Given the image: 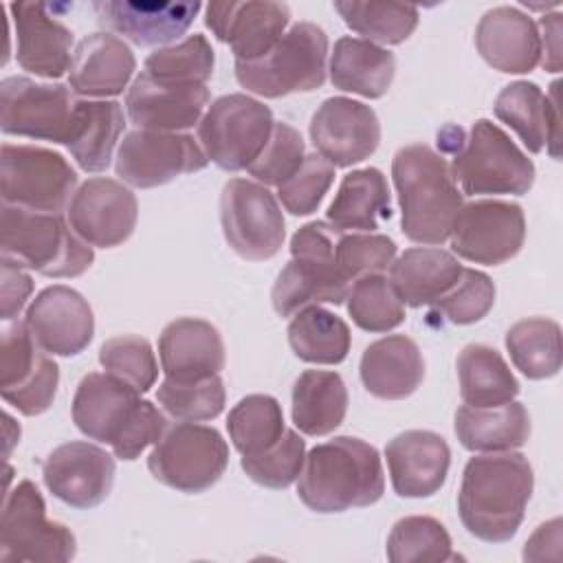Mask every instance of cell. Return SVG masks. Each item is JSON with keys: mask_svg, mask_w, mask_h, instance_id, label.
Instances as JSON below:
<instances>
[{"mask_svg": "<svg viewBox=\"0 0 563 563\" xmlns=\"http://www.w3.org/2000/svg\"><path fill=\"white\" fill-rule=\"evenodd\" d=\"M385 554L391 563H442L455 559L451 534L427 515H409L394 523Z\"/></svg>", "mask_w": 563, "mask_h": 563, "instance_id": "ee69618b", "label": "cell"}, {"mask_svg": "<svg viewBox=\"0 0 563 563\" xmlns=\"http://www.w3.org/2000/svg\"><path fill=\"white\" fill-rule=\"evenodd\" d=\"M457 257L438 246H413L389 266V282L405 306H433L462 275Z\"/></svg>", "mask_w": 563, "mask_h": 563, "instance_id": "d6a6232c", "label": "cell"}, {"mask_svg": "<svg viewBox=\"0 0 563 563\" xmlns=\"http://www.w3.org/2000/svg\"><path fill=\"white\" fill-rule=\"evenodd\" d=\"M391 218L389 185L380 169L363 167L343 176L328 207V222L341 231L374 233L380 220Z\"/></svg>", "mask_w": 563, "mask_h": 563, "instance_id": "d590c367", "label": "cell"}, {"mask_svg": "<svg viewBox=\"0 0 563 563\" xmlns=\"http://www.w3.org/2000/svg\"><path fill=\"white\" fill-rule=\"evenodd\" d=\"M2 284H0V299H2V321H13L18 319V314L22 312V308L26 306L31 292H33V279L31 275L24 271V266H20L18 262L2 257Z\"/></svg>", "mask_w": 563, "mask_h": 563, "instance_id": "db71d44e", "label": "cell"}, {"mask_svg": "<svg viewBox=\"0 0 563 563\" xmlns=\"http://www.w3.org/2000/svg\"><path fill=\"white\" fill-rule=\"evenodd\" d=\"M4 429H7V446H4V455L9 457V453H11V446L20 440V424H15L13 422V418L9 416V413H4Z\"/></svg>", "mask_w": 563, "mask_h": 563, "instance_id": "6f0895ef", "label": "cell"}, {"mask_svg": "<svg viewBox=\"0 0 563 563\" xmlns=\"http://www.w3.org/2000/svg\"><path fill=\"white\" fill-rule=\"evenodd\" d=\"M328 73L334 88L365 99H380L391 88L396 57L374 42L345 35L332 48Z\"/></svg>", "mask_w": 563, "mask_h": 563, "instance_id": "836d02e7", "label": "cell"}, {"mask_svg": "<svg viewBox=\"0 0 563 563\" xmlns=\"http://www.w3.org/2000/svg\"><path fill=\"white\" fill-rule=\"evenodd\" d=\"M233 446L242 455H255L271 449L286 431L284 411L277 398L268 394L244 396L227 418Z\"/></svg>", "mask_w": 563, "mask_h": 563, "instance_id": "b9f144b4", "label": "cell"}, {"mask_svg": "<svg viewBox=\"0 0 563 563\" xmlns=\"http://www.w3.org/2000/svg\"><path fill=\"white\" fill-rule=\"evenodd\" d=\"M288 343L297 358L314 365L345 361L352 334L347 323L321 306H308L290 317Z\"/></svg>", "mask_w": 563, "mask_h": 563, "instance_id": "f35d334b", "label": "cell"}, {"mask_svg": "<svg viewBox=\"0 0 563 563\" xmlns=\"http://www.w3.org/2000/svg\"><path fill=\"white\" fill-rule=\"evenodd\" d=\"M391 178L405 238L416 244L446 242L464 205L446 158L424 143L405 145L394 154Z\"/></svg>", "mask_w": 563, "mask_h": 563, "instance_id": "277c9868", "label": "cell"}, {"mask_svg": "<svg viewBox=\"0 0 563 563\" xmlns=\"http://www.w3.org/2000/svg\"><path fill=\"white\" fill-rule=\"evenodd\" d=\"M457 380L464 405L497 407L515 400L519 383L504 356L484 343H468L457 354Z\"/></svg>", "mask_w": 563, "mask_h": 563, "instance_id": "74e56055", "label": "cell"}, {"mask_svg": "<svg viewBox=\"0 0 563 563\" xmlns=\"http://www.w3.org/2000/svg\"><path fill=\"white\" fill-rule=\"evenodd\" d=\"M358 374L372 396L380 400H402L420 387L424 358L413 339L389 334L365 347Z\"/></svg>", "mask_w": 563, "mask_h": 563, "instance_id": "f546056e", "label": "cell"}, {"mask_svg": "<svg viewBox=\"0 0 563 563\" xmlns=\"http://www.w3.org/2000/svg\"><path fill=\"white\" fill-rule=\"evenodd\" d=\"M453 427L460 444L473 453L515 451L530 438L528 409L517 400L497 407L462 405Z\"/></svg>", "mask_w": 563, "mask_h": 563, "instance_id": "e575fe53", "label": "cell"}, {"mask_svg": "<svg viewBox=\"0 0 563 563\" xmlns=\"http://www.w3.org/2000/svg\"><path fill=\"white\" fill-rule=\"evenodd\" d=\"M220 224L227 244L249 262L275 257L286 238L277 198L266 185L249 178H231L222 187Z\"/></svg>", "mask_w": 563, "mask_h": 563, "instance_id": "7c38bea8", "label": "cell"}, {"mask_svg": "<svg viewBox=\"0 0 563 563\" xmlns=\"http://www.w3.org/2000/svg\"><path fill=\"white\" fill-rule=\"evenodd\" d=\"M66 220L70 229L90 246L114 249L136 229L139 202L130 187L114 178L95 176L73 194Z\"/></svg>", "mask_w": 563, "mask_h": 563, "instance_id": "e0dca14e", "label": "cell"}, {"mask_svg": "<svg viewBox=\"0 0 563 563\" xmlns=\"http://www.w3.org/2000/svg\"><path fill=\"white\" fill-rule=\"evenodd\" d=\"M2 257L46 277H79L95 262V251L64 220L62 213L31 211L2 205Z\"/></svg>", "mask_w": 563, "mask_h": 563, "instance_id": "5b68a950", "label": "cell"}, {"mask_svg": "<svg viewBox=\"0 0 563 563\" xmlns=\"http://www.w3.org/2000/svg\"><path fill=\"white\" fill-rule=\"evenodd\" d=\"M229 444L218 429L198 422L167 427L154 444L147 468L156 482L180 493H205L227 471Z\"/></svg>", "mask_w": 563, "mask_h": 563, "instance_id": "30bf717a", "label": "cell"}, {"mask_svg": "<svg viewBox=\"0 0 563 563\" xmlns=\"http://www.w3.org/2000/svg\"><path fill=\"white\" fill-rule=\"evenodd\" d=\"M310 141L334 167H350L369 158L380 143L376 112L350 97L325 99L310 119Z\"/></svg>", "mask_w": 563, "mask_h": 563, "instance_id": "d6986e66", "label": "cell"}, {"mask_svg": "<svg viewBox=\"0 0 563 563\" xmlns=\"http://www.w3.org/2000/svg\"><path fill=\"white\" fill-rule=\"evenodd\" d=\"M306 460V442L295 429H286L284 435L266 451L255 455H242V471L260 486L282 490L297 482Z\"/></svg>", "mask_w": 563, "mask_h": 563, "instance_id": "c3c4849f", "label": "cell"}, {"mask_svg": "<svg viewBox=\"0 0 563 563\" xmlns=\"http://www.w3.org/2000/svg\"><path fill=\"white\" fill-rule=\"evenodd\" d=\"M532 488L534 473L523 453H479L462 473L460 521L479 541L506 543L523 521Z\"/></svg>", "mask_w": 563, "mask_h": 563, "instance_id": "6da1fadb", "label": "cell"}, {"mask_svg": "<svg viewBox=\"0 0 563 563\" xmlns=\"http://www.w3.org/2000/svg\"><path fill=\"white\" fill-rule=\"evenodd\" d=\"M99 363L110 376L130 385L139 394L150 391L158 376L154 350L150 341L139 334H121L108 339L99 347Z\"/></svg>", "mask_w": 563, "mask_h": 563, "instance_id": "7dc6e473", "label": "cell"}, {"mask_svg": "<svg viewBox=\"0 0 563 563\" xmlns=\"http://www.w3.org/2000/svg\"><path fill=\"white\" fill-rule=\"evenodd\" d=\"M290 7L286 2L246 0V2H209L205 7V24L211 33L227 42L235 62H253L264 57L286 33Z\"/></svg>", "mask_w": 563, "mask_h": 563, "instance_id": "ffe728a7", "label": "cell"}, {"mask_svg": "<svg viewBox=\"0 0 563 563\" xmlns=\"http://www.w3.org/2000/svg\"><path fill=\"white\" fill-rule=\"evenodd\" d=\"M77 172L70 163L48 147L2 143L0 152V194L2 205L31 211L59 213L77 191Z\"/></svg>", "mask_w": 563, "mask_h": 563, "instance_id": "8fae6325", "label": "cell"}, {"mask_svg": "<svg viewBox=\"0 0 563 563\" xmlns=\"http://www.w3.org/2000/svg\"><path fill=\"white\" fill-rule=\"evenodd\" d=\"M336 13L363 40L374 44H402L418 26V9L402 2L336 0Z\"/></svg>", "mask_w": 563, "mask_h": 563, "instance_id": "60d3db41", "label": "cell"}, {"mask_svg": "<svg viewBox=\"0 0 563 563\" xmlns=\"http://www.w3.org/2000/svg\"><path fill=\"white\" fill-rule=\"evenodd\" d=\"M75 103L70 86L7 77L0 84V128L11 136L64 145Z\"/></svg>", "mask_w": 563, "mask_h": 563, "instance_id": "2e32d148", "label": "cell"}, {"mask_svg": "<svg viewBox=\"0 0 563 563\" xmlns=\"http://www.w3.org/2000/svg\"><path fill=\"white\" fill-rule=\"evenodd\" d=\"M495 303V284L493 279L475 268H462L460 279L453 288L442 295L433 310H438L446 321L455 325H471L482 321Z\"/></svg>", "mask_w": 563, "mask_h": 563, "instance_id": "681fc988", "label": "cell"}, {"mask_svg": "<svg viewBox=\"0 0 563 563\" xmlns=\"http://www.w3.org/2000/svg\"><path fill=\"white\" fill-rule=\"evenodd\" d=\"M158 358L165 378L202 380L224 367V343L216 325L196 317L169 321L158 336Z\"/></svg>", "mask_w": 563, "mask_h": 563, "instance_id": "83f0119b", "label": "cell"}, {"mask_svg": "<svg viewBox=\"0 0 563 563\" xmlns=\"http://www.w3.org/2000/svg\"><path fill=\"white\" fill-rule=\"evenodd\" d=\"M42 479L53 497L70 508L88 510L106 501L114 484V457L84 440L55 446L42 462Z\"/></svg>", "mask_w": 563, "mask_h": 563, "instance_id": "ac0fdd59", "label": "cell"}, {"mask_svg": "<svg viewBox=\"0 0 563 563\" xmlns=\"http://www.w3.org/2000/svg\"><path fill=\"white\" fill-rule=\"evenodd\" d=\"M123 130L125 114L119 101L77 99L64 145L84 172H103Z\"/></svg>", "mask_w": 563, "mask_h": 563, "instance_id": "1f68e13d", "label": "cell"}, {"mask_svg": "<svg viewBox=\"0 0 563 563\" xmlns=\"http://www.w3.org/2000/svg\"><path fill=\"white\" fill-rule=\"evenodd\" d=\"M328 35L312 22L292 24L260 59L235 62V79L246 92L279 99L325 84Z\"/></svg>", "mask_w": 563, "mask_h": 563, "instance_id": "8992f818", "label": "cell"}, {"mask_svg": "<svg viewBox=\"0 0 563 563\" xmlns=\"http://www.w3.org/2000/svg\"><path fill=\"white\" fill-rule=\"evenodd\" d=\"M383 490L385 475L376 446L352 435H336L312 446L297 477L299 499L321 515L372 506Z\"/></svg>", "mask_w": 563, "mask_h": 563, "instance_id": "3957f363", "label": "cell"}, {"mask_svg": "<svg viewBox=\"0 0 563 563\" xmlns=\"http://www.w3.org/2000/svg\"><path fill=\"white\" fill-rule=\"evenodd\" d=\"M385 460L394 493L398 497L422 499L444 486L451 466V449L435 431L409 429L387 442Z\"/></svg>", "mask_w": 563, "mask_h": 563, "instance_id": "7402d4cb", "label": "cell"}, {"mask_svg": "<svg viewBox=\"0 0 563 563\" xmlns=\"http://www.w3.org/2000/svg\"><path fill=\"white\" fill-rule=\"evenodd\" d=\"M303 158H306V147H303L301 134L292 125L284 121H275L266 147L251 163L246 172L266 187L268 185L279 187L286 178H290L299 169Z\"/></svg>", "mask_w": 563, "mask_h": 563, "instance_id": "816d5d0a", "label": "cell"}, {"mask_svg": "<svg viewBox=\"0 0 563 563\" xmlns=\"http://www.w3.org/2000/svg\"><path fill=\"white\" fill-rule=\"evenodd\" d=\"M495 117L512 128L528 152L539 154L543 147L559 161L561 152V112L559 81H552L548 95L534 81H512L495 99Z\"/></svg>", "mask_w": 563, "mask_h": 563, "instance_id": "484cf974", "label": "cell"}, {"mask_svg": "<svg viewBox=\"0 0 563 563\" xmlns=\"http://www.w3.org/2000/svg\"><path fill=\"white\" fill-rule=\"evenodd\" d=\"M24 323L37 345L53 356H75L88 347L95 334L90 303L70 286L53 284L29 303Z\"/></svg>", "mask_w": 563, "mask_h": 563, "instance_id": "44dd1931", "label": "cell"}, {"mask_svg": "<svg viewBox=\"0 0 563 563\" xmlns=\"http://www.w3.org/2000/svg\"><path fill=\"white\" fill-rule=\"evenodd\" d=\"M506 350L526 378H552L561 369V325L548 317L521 319L506 332Z\"/></svg>", "mask_w": 563, "mask_h": 563, "instance_id": "ab89813d", "label": "cell"}, {"mask_svg": "<svg viewBox=\"0 0 563 563\" xmlns=\"http://www.w3.org/2000/svg\"><path fill=\"white\" fill-rule=\"evenodd\" d=\"M46 2H11L15 26V59L22 70L59 79L70 68L73 31L48 13Z\"/></svg>", "mask_w": 563, "mask_h": 563, "instance_id": "cb8c5ba5", "label": "cell"}, {"mask_svg": "<svg viewBox=\"0 0 563 563\" xmlns=\"http://www.w3.org/2000/svg\"><path fill=\"white\" fill-rule=\"evenodd\" d=\"M77 541L70 528L46 517V504L31 479L4 495L0 519L2 563H66L75 559Z\"/></svg>", "mask_w": 563, "mask_h": 563, "instance_id": "ba28073f", "label": "cell"}, {"mask_svg": "<svg viewBox=\"0 0 563 563\" xmlns=\"http://www.w3.org/2000/svg\"><path fill=\"white\" fill-rule=\"evenodd\" d=\"M213 48L200 33L156 48L145 57V73L167 86H207L213 75Z\"/></svg>", "mask_w": 563, "mask_h": 563, "instance_id": "7bdbcfd3", "label": "cell"}, {"mask_svg": "<svg viewBox=\"0 0 563 563\" xmlns=\"http://www.w3.org/2000/svg\"><path fill=\"white\" fill-rule=\"evenodd\" d=\"M156 398L174 420L205 422L222 413L227 391L220 374L189 383L165 378L156 389Z\"/></svg>", "mask_w": 563, "mask_h": 563, "instance_id": "bcb514c9", "label": "cell"}, {"mask_svg": "<svg viewBox=\"0 0 563 563\" xmlns=\"http://www.w3.org/2000/svg\"><path fill=\"white\" fill-rule=\"evenodd\" d=\"M134 68V53L121 37L106 31L90 33L73 51L68 86L81 97H117L128 88Z\"/></svg>", "mask_w": 563, "mask_h": 563, "instance_id": "f1b7e54d", "label": "cell"}, {"mask_svg": "<svg viewBox=\"0 0 563 563\" xmlns=\"http://www.w3.org/2000/svg\"><path fill=\"white\" fill-rule=\"evenodd\" d=\"M207 165L209 158L191 134L132 130L119 145L114 172L125 185L150 189Z\"/></svg>", "mask_w": 563, "mask_h": 563, "instance_id": "5bb4252c", "label": "cell"}, {"mask_svg": "<svg viewBox=\"0 0 563 563\" xmlns=\"http://www.w3.org/2000/svg\"><path fill=\"white\" fill-rule=\"evenodd\" d=\"M449 167L455 185L466 196H523L537 176L532 158L488 119L473 123Z\"/></svg>", "mask_w": 563, "mask_h": 563, "instance_id": "52a82bcc", "label": "cell"}, {"mask_svg": "<svg viewBox=\"0 0 563 563\" xmlns=\"http://www.w3.org/2000/svg\"><path fill=\"white\" fill-rule=\"evenodd\" d=\"M101 26L139 46H161L176 42L194 24L200 2H139L99 0L92 2Z\"/></svg>", "mask_w": 563, "mask_h": 563, "instance_id": "603a6c76", "label": "cell"}, {"mask_svg": "<svg viewBox=\"0 0 563 563\" xmlns=\"http://www.w3.org/2000/svg\"><path fill=\"white\" fill-rule=\"evenodd\" d=\"M70 413L86 438L110 444L114 457L125 462L156 444L169 427L156 405L108 372H90L79 380Z\"/></svg>", "mask_w": 563, "mask_h": 563, "instance_id": "7a4b0ae2", "label": "cell"}, {"mask_svg": "<svg viewBox=\"0 0 563 563\" xmlns=\"http://www.w3.org/2000/svg\"><path fill=\"white\" fill-rule=\"evenodd\" d=\"M336 266L350 277L383 273L396 260V242L383 233H345L341 231L334 249Z\"/></svg>", "mask_w": 563, "mask_h": 563, "instance_id": "f5cc1de1", "label": "cell"}, {"mask_svg": "<svg viewBox=\"0 0 563 563\" xmlns=\"http://www.w3.org/2000/svg\"><path fill=\"white\" fill-rule=\"evenodd\" d=\"M345 299L352 321L365 332H389L405 321V303L380 273L354 279Z\"/></svg>", "mask_w": 563, "mask_h": 563, "instance_id": "f6af8a7d", "label": "cell"}, {"mask_svg": "<svg viewBox=\"0 0 563 563\" xmlns=\"http://www.w3.org/2000/svg\"><path fill=\"white\" fill-rule=\"evenodd\" d=\"M59 367L33 339L24 321H2L0 394L22 416L44 413L57 394Z\"/></svg>", "mask_w": 563, "mask_h": 563, "instance_id": "4fadbf2b", "label": "cell"}, {"mask_svg": "<svg viewBox=\"0 0 563 563\" xmlns=\"http://www.w3.org/2000/svg\"><path fill=\"white\" fill-rule=\"evenodd\" d=\"M449 240L457 257L484 266H499L512 260L523 246V209L517 202L490 198L462 205Z\"/></svg>", "mask_w": 563, "mask_h": 563, "instance_id": "9a60e30c", "label": "cell"}, {"mask_svg": "<svg viewBox=\"0 0 563 563\" xmlns=\"http://www.w3.org/2000/svg\"><path fill=\"white\" fill-rule=\"evenodd\" d=\"M347 387L336 372L306 369L292 385V422L303 435H328L347 413Z\"/></svg>", "mask_w": 563, "mask_h": 563, "instance_id": "8d00e7d4", "label": "cell"}, {"mask_svg": "<svg viewBox=\"0 0 563 563\" xmlns=\"http://www.w3.org/2000/svg\"><path fill=\"white\" fill-rule=\"evenodd\" d=\"M539 42H541V59L545 73L561 70V13L541 15L539 24Z\"/></svg>", "mask_w": 563, "mask_h": 563, "instance_id": "11a10c76", "label": "cell"}, {"mask_svg": "<svg viewBox=\"0 0 563 563\" xmlns=\"http://www.w3.org/2000/svg\"><path fill=\"white\" fill-rule=\"evenodd\" d=\"M275 119L268 106L244 95H222L205 110L198 141L211 163L224 172L249 169L266 147Z\"/></svg>", "mask_w": 563, "mask_h": 563, "instance_id": "9c48e42d", "label": "cell"}, {"mask_svg": "<svg viewBox=\"0 0 563 563\" xmlns=\"http://www.w3.org/2000/svg\"><path fill=\"white\" fill-rule=\"evenodd\" d=\"M334 180V165L321 154H306L299 169L277 187L282 207L292 216H310L319 209Z\"/></svg>", "mask_w": 563, "mask_h": 563, "instance_id": "f907efd6", "label": "cell"}, {"mask_svg": "<svg viewBox=\"0 0 563 563\" xmlns=\"http://www.w3.org/2000/svg\"><path fill=\"white\" fill-rule=\"evenodd\" d=\"M207 106V86H167L152 79L145 70L134 77L125 95V110L136 130H189L200 123Z\"/></svg>", "mask_w": 563, "mask_h": 563, "instance_id": "d4e9b609", "label": "cell"}, {"mask_svg": "<svg viewBox=\"0 0 563 563\" xmlns=\"http://www.w3.org/2000/svg\"><path fill=\"white\" fill-rule=\"evenodd\" d=\"M352 279L336 266L334 260L292 257L277 275L271 301L279 317L288 319L295 312L319 303H343Z\"/></svg>", "mask_w": 563, "mask_h": 563, "instance_id": "4dcf8cb0", "label": "cell"}, {"mask_svg": "<svg viewBox=\"0 0 563 563\" xmlns=\"http://www.w3.org/2000/svg\"><path fill=\"white\" fill-rule=\"evenodd\" d=\"M545 545L561 548V519H552L548 523H541L534 534L526 541L523 559L526 561H543L545 559Z\"/></svg>", "mask_w": 563, "mask_h": 563, "instance_id": "9f6ffc18", "label": "cell"}, {"mask_svg": "<svg viewBox=\"0 0 563 563\" xmlns=\"http://www.w3.org/2000/svg\"><path fill=\"white\" fill-rule=\"evenodd\" d=\"M475 46L488 66L508 75L530 73L541 59L537 22L508 4L495 7L479 18Z\"/></svg>", "mask_w": 563, "mask_h": 563, "instance_id": "4316f807", "label": "cell"}]
</instances>
